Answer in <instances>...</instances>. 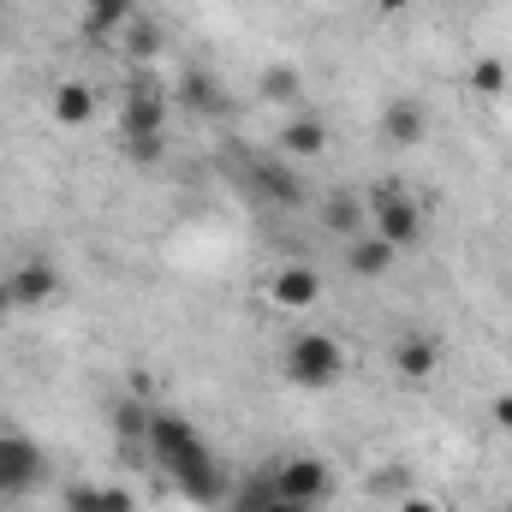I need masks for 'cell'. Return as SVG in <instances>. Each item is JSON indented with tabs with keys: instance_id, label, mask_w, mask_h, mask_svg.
<instances>
[{
	"instance_id": "obj_27",
	"label": "cell",
	"mask_w": 512,
	"mask_h": 512,
	"mask_svg": "<svg viewBox=\"0 0 512 512\" xmlns=\"http://www.w3.org/2000/svg\"><path fill=\"white\" fill-rule=\"evenodd\" d=\"M405 6H411V0H376V12H382V18H399Z\"/></svg>"
},
{
	"instance_id": "obj_25",
	"label": "cell",
	"mask_w": 512,
	"mask_h": 512,
	"mask_svg": "<svg viewBox=\"0 0 512 512\" xmlns=\"http://www.w3.org/2000/svg\"><path fill=\"white\" fill-rule=\"evenodd\" d=\"M489 417H495V429H507V435H512V393H495Z\"/></svg>"
},
{
	"instance_id": "obj_2",
	"label": "cell",
	"mask_w": 512,
	"mask_h": 512,
	"mask_svg": "<svg viewBox=\"0 0 512 512\" xmlns=\"http://www.w3.org/2000/svg\"><path fill=\"white\" fill-rule=\"evenodd\" d=\"M340 376H346V352H340L334 334H298L286 346V382L292 387L322 393V387H334Z\"/></svg>"
},
{
	"instance_id": "obj_12",
	"label": "cell",
	"mask_w": 512,
	"mask_h": 512,
	"mask_svg": "<svg viewBox=\"0 0 512 512\" xmlns=\"http://www.w3.org/2000/svg\"><path fill=\"white\" fill-rule=\"evenodd\" d=\"M393 262H399V251L387 245L382 233H358V239H346V268H352L358 280H382V274H393Z\"/></svg>"
},
{
	"instance_id": "obj_11",
	"label": "cell",
	"mask_w": 512,
	"mask_h": 512,
	"mask_svg": "<svg viewBox=\"0 0 512 512\" xmlns=\"http://www.w3.org/2000/svg\"><path fill=\"white\" fill-rule=\"evenodd\" d=\"M393 370H399L405 382H429V376L441 370V340H429V334L393 340Z\"/></svg>"
},
{
	"instance_id": "obj_21",
	"label": "cell",
	"mask_w": 512,
	"mask_h": 512,
	"mask_svg": "<svg viewBox=\"0 0 512 512\" xmlns=\"http://www.w3.org/2000/svg\"><path fill=\"white\" fill-rule=\"evenodd\" d=\"M239 512H316V507H304V501H286L268 477H256L251 489L239 495Z\"/></svg>"
},
{
	"instance_id": "obj_22",
	"label": "cell",
	"mask_w": 512,
	"mask_h": 512,
	"mask_svg": "<svg viewBox=\"0 0 512 512\" xmlns=\"http://www.w3.org/2000/svg\"><path fill=\"white\" fill-rule=\"evenodd\" d=\"M471 90H477V96H501V90H507V66H501V60H477V66H471Z\"/></svg>"
},
{
	"instance_id": "obj_29",
	"label": "cell",
	"mask_w": 512,
	"mask_h": 512,
	"mask_svg": "<svg viewBox=\"0 0 512 512\" xmlns=\"http://www.w3.org/2000/svg\"><path fill=\"white\" fill-rule=\"evenodd\" d=\"M507 512H512V507H507Z\"/></svg>"
},
{
	"instance_id": "obj_17",
	"label": "cell",
	"mask_w": 512,
	"mask_h": 512,
	"mask_svg": "<svg viewBox=\"0 0 512 512\" xmlns=\"http://www.w3.org/2000/svg\"><path fill=\"white\" fill-rule=\"evenodd\" d=\"M382 131H387V143L411 149V143H423V131H429V120H423V108H417V102H387Z\"/></svg>"
},
{
	"instance_id": "obj_1",
	"label": "cell",
	"mask_w": 512,
	"mask_h": 512,
	"mask_svg": "<svg viewBox=\"0 0 512 512\" xmlns=\"http://www.w3.org/2000/svg\"><path fill=\"white\" fill-rule=\"evenodd\" d=\"M143 441H149L155 465H161L191 501H221V495H227V477H221L209 441H203L197 423H185L179 411H149V435H143Z\"/></svg>"
},
{
	"instance_id": "obj_16",
	"label": "cell",
	"mask_w": 512,
	"mask_h": 512,
	"mask_svg": "<svg viewBox=\"0 0 512 512\" xmlns=\"http://www.w3.org/2000/svg\"><path fill=\"white\" fill-rule=\"evenodd\" d=\"M126 489H108V483H78V489H66V512H131Z\"/></svg>"
},
{
	"instance_id": "obj_7",
	"label": "cell",
	"mask_w": 512,
	"mask_h": 512,
	"mask_svg": "<svg viewBox=\"0 0 512 512\" xmlns=\"http://www.w3.org/2000/svg\"><path fill=\"white\" fill-rule=\"evenodd\" d=\"M120 131L126 137H161L167 131V96H161V84H149V78L131 84L126 102H120Z\"/></svg>"
},
{
	"instance_id": "obj_19",
	"label": "cell",
	"mask_w": 512,
	"mask_h": 512,
	"mask_svg": "<svg viewBox=\"0 0 512 512\" xmlns=\"http://www.w3.org/2000/svg\"><path fill=\"white\" fill-rule=\"evenodd\" d=\"M120 48H126L131 60H137V66H143V60H155V54H161V48H167V36H161V30H155V24H149V18H143V12H137V18H131L126 30H120Z\"/></svg>"
},
{
	"instance_id": "obj_15",
	"label": "cell",
	"mask_w": 512,
	"mask_h": 512,
	"mask_svg": "<svg viewBox=\"0 0 512 512\" xmlns=\"http://www.w3.org/2000/svg\"><path fill=\"white\" fill-rule=\"evenodd\" d=\"M364 221H370V209H364L352 191H334V197L322 203V227H328V233H340V239H358V233H364Z\"/></svg>"
},
{
	"instance_id": "obj_14",
	"label": "cell",
	"mask_w": 512,
	"mask_h": 512,
	"mask_svg": "<svg viewBox=\"0 0 512 512\" xmlns=\"http://www.w3.org/2000/svg\"><path fill=\"white\" fill-rule=\"evenodd\" d=\"M54 120H60V126H90V120H96V90L78 84V78H66V84L54 90Z\"/></svg>"
},
{
	"instance_id": "obj_24",
	"label": "cell",
	"mask_w": 512,
	"mask_h": 512,
	"mask_svg": "<svg viewBox=\"0 0 512 512\" xmlns=\"http://www.w3.org/2000/svg\"><path fill=\"white\" fill-rule=\"evenodd\" d=\"M126 155L137 167H155V161L167 155V131H161V137H126Z\"/></svg>"
},
{
	"instance_id": "obj_13",
	"label": "cell",
	"mask_w": 512,
	"mask_h": 512,
	"mask_svg": "<svg viewBox=\"0 0 512 512\" xmlns=\"http://www.w3.org/2000/svg\"><path fill=\"white\" fill-rule=\"evenodd\" d=\"M131 18H137V0H84V36L90 42H120Z\"/></svg>"
},
{
	"instance_id": "obj_20",
	"label": "cell",
	"mask_w": 512,
	"mask_h": 512,
	"mask_svg": "<svg viewBox=\"0 0 512 512\" xmlns=\"http://www.w3.org/2000/svg\"><path fill=\"white\" fill-rule=\"evenodd\" d=\"M262 96L268 102H286V108H304V72L298 66H268L262 72Z\"/></svg>"
},
{
	"instance_id": "obj_23",
	"label": "cell",
	"mask_w": 512,
	"mask_h": 512,
	"mask_svg": "<svg viewBox=\"0 0 512 512\" xmlns=\"http://www.w3.org/2000/svg\"><path fill=\"white\" fill-rule=\"evenodd\" d=\"M114 429H120L126 441H137V435H149V411H143L137 399H120V405H114Z\"/></svg>"
},
{
	"instance_id": "obj_4",
	"label": "cell",
	"mask_w": 512,
	"mask_h": 512,
	"mask_svg": "<svg viewBox=\"0 0 512 512\" xmlns=\"http://www.w3.org/2000/svg\"><path fill=\"white\" fill-rule=\"evenodd\" d=\"M48 483V453L30 435H0V501H18Z\"/></svg>"
},
{
	"instance_id": "obj_9",
	"label": "cell",
	"mask_w": 512,
	"mask_h": 512,
	"mask_svg": "<svg viewBox=\"0 0 512 512\" xmlns=\"http://www.w3.org/2000/svg\"><path fill=\"white\" fill-rule=\"evenodd\" d=\"M322 298V274L310 262H280L274 280H268V304L274 310H310Z\"/></svg>"
},
{
	"instance_id": "obj_6",
	"label": "cell",
	"mask_w": 512,
	"mask_h": 512,
	"mask_svg": "<svg viewBox=\"0 0 512 512\" xmlns=\"http://www.w3.org/2000/svg\"><path fill=\"white\" fill-rule=\"evenodd\" d=\"M239 179H245V191H251L256 203H274V209H298V203H304V179L292 173V161H286V155H280V161L251 155Z\"/></svg>"
},
{
	"instance_id": "obj_26",
	"label": "cell",
	"mask_w": 512,
	"mask_h": 512,
	"mask_svg": "<svg viewBox=\"0 0 512 512\" xmlns=\"http://www.w3.org/2000/svg\"><path fill=\"white\" fill-rule=\"evenodd\" d=\"M399 512H441L429 495H399Z\"/></svg>"
},
{
	"instance_id": "obj_5",
	"label": "cell",
	"mask_w": 512,
	"mask_h": 512,
	"mask_svg": "<svg viewBox=\"0 0 512 512\" xmlns=\"http://www.w3.org/2000/svg\"><path fill=\"white\" fill-rule=\"evenodd\" d=\"M268 483H274L286 501H304V507H322V501L334 495V471H328V459H316V453L280 459V465L268 471Z\"/></svg>"
},
{
	"instance_id": "obj_8",
	"label": "cell",
	"mask_w": 512,
	"mask_h": 512,
	"mask_svg": "<svg viewBox=\"0 0 512 512\" xmlns=\"http://www.w3.org/2000/svg\"><path fill=\"white\" fill-rule=\"evenodd\" d=\"M60 268L54 262H42V256H30V262H18L12 274H6V292H12V304L18 310H42V304H54L60 298Z\"/></svg>"
},
{
	"instance_id": "obj_18",
	"label": "cell",
	"mask_w": 512,
	"mask_h": 512,
	"mask_svg": "<svg viewBox=\"0 0 512 512\" xmlns=\"http://www.w3.org/2000/svg\"><path fill=\"white\" fill-rule=\"evenodd\" d=\"M185 102L197 108V114H227L233 102H227V90H221V78L215 72H203V66H191L185 72Z\"/></svg>"
},
{
	"instance_id": "obj_10",
	"label": "cell",
	"mask_w": 512,
	"mask_h": 512,
	"mask_svg": "<svg viewBox=\"0 0 512 512\" xmlns=\"http://www.w3.org/2000/svg\"><path fill=\"white\" fill-rule=\"evenodd\" d=\"M322 149H328V126H322V114L292 108V120L280 126V155H286V161H316Z\"/></svg>"
},
{
	"instance_id": "obj_28",
	"label": "cell",
	"mask_w": 512,
	"mask_h": 512,
	"mask_svg": "<svg viewBox=\"0 0 512 512\" xmlns=\"http://www.w3.org/2000/svg\"><path fill=\"white\" fill-rule=\"evenodd\" d=\"M6 310H18V304H12V292H6V280H0V316H6Z\"/></svg>"
},
{
	"instance_id": "obj_3",
	"label": "cell",
	"mask_w": 512,
	"mask_h": 512,
	"mask_svg": "<svg viewBox=\"0 0 512 512\" xmlns=\"http://www.w3.org/2000/svg\"><path fill=\"white\" fill-rule=\"evenodd\" d=\"M370 233H382L393 251H411V245L423 239V209H417V197L399 191V185H382V191L370 197Z\"/></svg>"
}]
</instances>
